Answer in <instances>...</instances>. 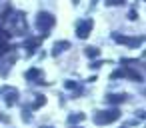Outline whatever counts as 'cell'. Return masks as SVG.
Masks as SVG:
<instances>
[{
  "label": "cell",
  "mask_w": 146,
  "mask_h": 128,
  "mask_svg": "<svg viewBox=\"0 0 146 128\" xmlns=\"http://www.w3.org/2000/svg\"><path fill=\"white\" fill-rule=\"evenodd\" d=\"M120 74H122V76H128V78H132V80H142V74L136 72V70H130V68L120 70Z\"/></svg>",
  "instance_id": "8992f818"
},
{
  "label": "cell",
  "mask_w": 146,
  "mask_h": 128,
  "mask_svg": "<svg viewBox=\"0 0 146 128\" xmlns=\"http://www.w3.org/2000/svg\"><path fill=\"white\" fill-rule=\"evenodd\" d=\"M38 76H40V70H36V68H34V70H30V72L26 74V78H38Z\"/></svg>",
  "instance_id": "8fae6325"
},
{
  "label": "cell",
  "mask_w": 146,
  "mask_h": 128,
  "mask_svg": "<svg viewBox=\"0 0 146 128\" xmlns=\"http://www.w3.org/2000/svg\"><path fill=\"white\" fill-rule=\"evenodd\" d=\"M118 116H120V112H118V110H108V112H96V116H94V122H96V124H110V122L118 120Z\"/></svg>",
  "instance_id": "3957f363"
},
{
  "label": "cell",
  "mask_w": 146,
  "mask_h": 128,
  "mask_svg": "<svg viewBox=\"0 0 146 128\" xmlns=\"http://www.w3.org/2000/svg\"><path fill=\"white\" fill-rule=\"evenodd\" d=\"M44 102H46V98H44V96H42V98H38V100H36V104H34V108H38V106H42Z\"/></svg>",
  "instance_id": "5bb4252c"
},
{
  "label": "cell",
  "mask_w": 146,
  "mask_h": 128,
  "mask_svg": "<svg viewBox=\"0 0 146 128\" xmlns=\"http://www.w3.org/2000/svg\"><path fill=\"white\" fill-rule=\"evenodd\" d=\"M70 44L68 42H56V46H54V54H58V52H62V50H66Z\"/></svg>",
  "instance_id": "ba28073f"
},
{
  "label": "cell",
  "mask_w": 146,
  "mask_h": 128,
  "mask_svg": "<svg viewBox=\"0 0 146 128\" xmlns=\"http://www.w3.org/2000/svg\"><path fill=\"white\" fill-rule=\"evenodd\" d=\"M86 54H88V56H98V50H96V48H88Z\"/></svg>",
  "instance_id": "4fadbf2b"
},
{
  "label": "cell",
  "mask_w": 146,
  "mask_h": 128,
  "mask_svg": "<svg viewBox=\"0 0 146 128\" xmlns=\"http://www.w3.org/2000/svg\"><path fill=\"white\" fill-rule=\"evenodd\" d=\"M114 40L120 42V44H126L130 48H134V46H138L142 42V38H128V36H120V34H114Z\"/></svg>",
  "instance_id": "5b68a950"
},
{
  "label": "cell",
  "mask_w": 146,
  "mask_h": 128,
  "mask_svg": "<svg viewBox=\"0 0 146 128\" xmlns=\"http://www.w3.org/2000/svg\"><path fill=\"white\" fill-rule=\"evenodd\" d=\"M124 100H126V96H124V94H112V96H110V102H114V104L124 102Z\"/></svg>",
  "instance_id": "9c48e42d"
},
{
  "label": "cell",
  "mask_w": 146,
  "mask_h": 128,
  "mask_svg": "<svg viewBox=\"0 0 146 128\" xmlns=\"http://www.w3.org/2000/svg\"><path fill=\"white\" fill-rule=\"evenodd\" d=\"M6 102H8V104H14V102H16V94H14V92H12V94H8Z\"/></svg>",
  "instance_id": "7c38bea8"
},
{
  "label": "cell",
  "mask_w": 146,
  "mask_h": 128,
  "mask_svg": "<svg viewBox=\"0 0 146 128\" xmlns=\"http://www.w3.org/2000/svg\"><path fill=\"white\" fill-rule=\"evenodd\" d=\"M8 50H10V44H8V42L2 38V40H0V56H4Z\"/></svg>",
  "instance_id": "52a82bcc"
},
{
  "label": "cell",
  "mask_w": 146,
  "mask_h": 128,
  "mask_svg": "<svg viewBox=\"0 0 146 128\" xmlns=\"http://www.w3.org/2000/svg\"><path fill=\"white\" fill-rule=\"evenodd\" d=\"M76 2H78V0H74V4H76Z\"/></svg>",
  "instance_id": "9a60e30c"
},
{
  "label": "cell",
  "mask_w": 146,
  "mask_h": 128,
  "mask_svg": "<svg viewBox=\"0 0 146 128\" xmlns=\"http://www.w3.org/2000/svg\"><path fill=\"white\" fill-rule=\"evenodd\" d=\"M8 28L12 30V34H24V32H26V28H28L24 14H20V12H18L16 16H12V18H10V24H8Z\"/></svg>",
  "instance_id": "7a4b0ae2"
},
{
  "label": "cell",
  "mask_w": 146,
  "mask_h": 128,
  "mask_svg": "<svg viewBox=\"0 0 146 128\" xmlns=\"http://www.w3.org/2000/svg\"><path fill=\"white\" fill-rule=\"evenodd\" d=\"M54 24H56V18H54L50 12H40L38 18H36V28H38L44 36L48 34V30H50Z\"/></svg>",
  "instance_id": "6da1fadb"
},
{
  "label": "cell",
  "mask_w": 146,
  "mask_h": 128,
  "mask_svg": "<svg viewBox=\"0 0 146 128\" xmlns=\"http://www.w3.org/2000/svg\"><path fill=\"white\" fill-rule=\"evenodd\" d=\"M38 44H40V40H38V38H36V40H30V42L26 44V48H28V52H34V48H36Z\"/></svg>",
  "instance_id": "30bf717a"
},
{
  "label": "cell",
  "mask_w": 146,
  "mask_h": 128,
  "mask_svg": "<svg viewBox=\"0 0 146 128\" xmlns=\"http://www.w3.org/2000/svg\"><path fill=\"white\" fill-rule=\"evenodd\" d=\"M90 30H92V20H84V22H80L78 24V28H76V34H78V38H88V34H90Z\"/></svg>",
  "instance_id": "277c9868"
}]
</instances>
